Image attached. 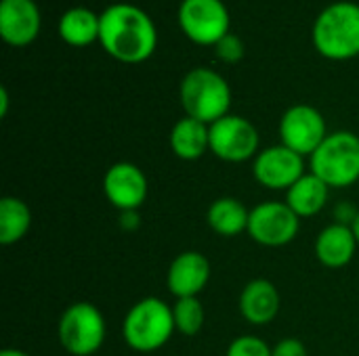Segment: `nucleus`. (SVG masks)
I'll return each mask as SVG.
<instances>
[{"instance_id": "1", "label": "nucleus", "mask_w": 359, "mask_h": 356, "mask_svg": "<svg viewBox=\"0 0 359 356\" xmlns=\"http://www.w3.org/2000/svg\"><path fill=\"white\" fill-rule=\"evenodd\" d=\"M99 42L116 61L137 65L154 55L158 29L143 8L118 2L107 6L99 17Z\"/></svg>"}, {"instance_id": "2", "label": "nucleus", "mask_w": 359, "mask_h": 356, "mask_svg": "<svg viewBox=\"0 0 359 356\" xmlns=\"http://www.w3.org/2000/svg\"><path fill=\"white\" fill-rule=\"evenodd\" d=\"M316 50L332 61H347L359 55V4L334 2L326 6L311 29Z\"/></svg>"}, {"instance_id": "3", "label": "nucleus", "mask_w": 359, "mask_h": 356, "mask_svg": "<svg viewBox=\"0 0 359 356\" xmlns=\"http://www.w3.org/2000/svg\"><path fill=\"white\" fill-rule=\"evenodd\" d=\"M179 99L185 109V115L210 126L229 113L231 88L219 71L208 67H196L181 80Z\"/></svg>"}, {"instance_id": "4", "label": "nucleus", "mask_w": 359, "mask_h": 356, "mask_svg": "<svg viewBox=\"0 0 359 356\" xmlns=\"http://www.w3.org/2000/svg\"><path fill=\"white\" fill-rule=\"evenodd\" d=\"M172 308L160 298H143L137 302L122 325L126 344L137 353H154L162 348L175 334Z\"/></svg>"}, {"instance_id": "5", "label": "nucleus", "mask_w": 359, "mask_h": 356, "mask_svg": "<svg viewBox=\"0 0 359 356\" xmlns=\"http://www.w3.org/2000/svg\"><path fill=\"white\" fill-rule=\"evenodd\" d=\"M311 174L322 178L330 189H345L359 180V136L339 130L311 155Z\"/></svg>"}, {"instance_id": "6", "label": "nucleus", "mask_w": 359, "mask_h": 356, "mask_svg": "<svg viewBox=\"0 0 359 356\" xmlns=\"http://www.w3.org/2000/svg\"><path fill=\"white\" fill-rule=\"evenodd\" d=\"M59 342L74 356L95 355L105 342V319L90 302L72 304L59 321Z\"/></svg>"}, {"instance_id": "7", "label": "nucleus", "mask_w": 359, "mask_h": 356, "mask_svg": "<svg viewBox=\"0 0 359 356\" xmlns=\"http://www.w3.org/2000/svg\"><path fill=\"white\" fill-rule=\"evenodd\" d=\"M179 27L196 44L215 46L229 34V10L223 0H183L179 4Z\"/></svg>"}, {"instance_id": "8", "label": "nucleus", "mask_w": 359, "mask_h": 356, "mask_svg": "<svg viewBox=\"0 0 359 356\" xmlns=\"http://www.w3.org/2000/svg\"><path fill=\"white\" fill-rule=\"evenodd\" d=\"M301 227V218L286 201H263L250 210L248 235L267 248H282L290 243Z\"/></svg>"}, {"instance_id": "9", "label": "nucleus", "mask_w": 359, "mask_h": 356, "mask_svg": "<svg viewBox=\"0 0 359 356\" xmlns=\"http://www.w3.org/2000/svg\"><path fill=\"white\" fill-rule=\"evenodd\" d=\"M326 120L311 105H292L284 111L280 120V138L282 145L292 149L299 155H313L316 149L326 141Z\"/></svg>"}, {"instance_id": "10", "label": "nucleus", "mask_w": 359, "mask_h": 356, "mask_svg": "<svg viewBox=\"0 0 359 356\" xmlns=\"http://www.w3.org/2000/svg\"><path fill=\"white\" fill-rule=\"evenodd\" d=\"M259 132L242 115L227 113L225 118L210 124V151L223 162H246L257 157Z\"/></svg>"}, {"instance_id": "11", "label": "nucleus", "mask_w": 359, "mask_h": 356, "mask_svg": "<svg viewBox=\"0 0 359 356\" xmlns=\"http://www.w3.org/2000/svg\"><path fill=\"white\" fill-rule=\"evenodd\" d=\"M252 172L259 185L273 191H288L301 176H305V159L284 145H276L257 153Z\"/></svg>"}, {"instance_id": "12", "label": "nucleus", "mask_w": 359, "mask_h": 356, "mask_svg": "<svg viewBox=\"0 0 359 356\" xmlns=\"http://www.w3.org/2000/svg\"><path fill=\"white\" fill-rule=\"evenodd\" d=\"M103 191L107 201L120 212H137L147 199V178L139 166L118 162L105 172Z\"/></svg>"}, {"instance_id": "13", "label": "nucleus", "mask_w": 359, "mask_h": 356, "mask_svg": "<svg viewBox=\"0 0 359 356\" xmlns=\"http://www.w3.org/2000/svg\"><path fill=\"white\" fill-rule=\"evenodd\" d=\"M42 17L34 0H0V36L11 46H27L40 34Z\"/></svg>"}, {"instance_id": "14", "label": "nucleus", "mask_w": 359, "mask_h": 356, "mask_svg": "<svg viewBox=\"0 0 359 356\" xmlns=\"http://www.w3.org/2000/svg\"><path fill=\"white\" fill-rule=\"evenodd\" d=\"M210 279V262L200 252H183L179 254L166 275V283L170 294L179 298H198L200 292H204L206 283Z\"/></svg>"}, {"instance_id": "15", "label": "nucleus", "mask_w": 359, "mask_h": 356, "mask_svg": "<svg viewBox=\"0 0 359 356\" xmlns=\"http://www.w3.org/2000/svg\"><path fill=\"white\" fill-rule=\"evenodd\" d=\"M358 250L355 233L349 225L337 222L326 227L316 239V256L328 269L347 266Z\"/></svg>"}, {"instance_id": "16", "label": "nucleus", "mask_w": 359, "mask_h": 356, "mask_svg": "<svg viewBox=\"0 0 359 356\" xmlns=\"http://www.w3.org/2000/svg\"><path fill=\"white\" fill-rule=\"evenodd\" d=\"M240 313L250 325H267L280 313V294L267 279L246 283L240 296Z\"/></svg>"}, {"instance_id": "17", "label": "nucleus", "mask_w": 359, "mask_h": 356, "mask_svg": "<svg viewBox=\"0 0 359 356\" xmlns=\"http://www.w3.org/2000/svg\"><path fill=\"white\" fill-rule=\"evenodd\" d=\"M170 149L179 159H200L210 149V126L189 115L181 118L170 130Z\"/></svg>"}, {"instance_id": "18", "label": "nucleus", "mask_w": 359, "mask_h": 356, "mask_svg": "<svg viewBox=\"0 0 359 356\" xmlns=\"http://www.w3.org/2000/svg\"><path fill=\"white\" fill-rule=\"evenodd\" d=\"M328 193L330 187L322 178H318L316 174H305L286 191V204L299 218H309L324 210Z\"/></svg>"}, {"instance_id": "19", "label": "nucleus", "mask_w": 359, "mask_h": 356, "mask_svg": "<svg viewBox=\"0 0 359 356\" xmlns=\"http://www.w3.org/2000/svg\"><path fill=\"white\" fill-rule=\"evenodd\" d=\"M99 17L86 6L67 8L59 19V36L69 46L82 48L99 40Z\"/></svg>"}, {"instance_id": "20", "label": "nucleus", "mask_w": 359, "mask_h": 356, "mask_svg": "<svg viewBox=\"0 0 359 356\" xmlns=\"http://www.w3.org/2000/svg\"><path fill=\"white\" fill-rule=\"evenodd\" d=\"M208 225L217 235L223 237H236L244 231H248V218L250 210L244 208L240 199L233 197H221L215 199L208 208Z\"/></svg>"}, {"instance_id": "21", "label": "nucleus", "mask_w": 359, "mask_h": 356, "mask_svg": "<svg viewBox=\"0 0 359 356\" xmlns=\"http://www.w3.org/2000/svg\"><path fill=\"white\" fill-rule=\"evenodd\" d=\"M32 227V212L19 197H4L0 201V243L13 245L25 237Z\"/></svg>"}, {"instance_id": "22", "label": "nucleus", "mask_w": 359, "mask_h": 356, "mask_svg": "<svg viewBox=\"0 0 359 356\" xmlns=\"http://www.w3.org/2000/svg\"><path fill=\"white\" fill-rule=\"evenodd\" d=\"M175 327L179 334L194 338L204 325V308L198 298H179L172 306Z\"/></svg>"}, {"instance_id": "23", "label": "nucleus", "mask_w": 359, "mask_h": 356, "mask_svg": "<svg viewBox=\"0 0 359 356\" xmlns=\"http://www.w3.org/2000/svg\"><path fill=\"white\" fill-rule=\"evenodd\" d=\"M227 356H273V348H269L267 342H263L261 338L242 336L229 344Z\"/></svg>"}, {"instance_id": "24", "label": "nucleus", "mask_w": 359, "mask_h": 356, "mask_svg": "<svg viewBox=\"0 0 359 356\" xmlns=\"http://www.w3.org/2000/svg\"><path fill=\"white\" fill-rule=\"evenodd\" d=\"M215 52L225 63H240L244 59V42L238 36L227 34L223 40L215 44Z\"/></svg>"}, {"instance_id": "25", "label": "nucleus", "mask_w": 359, "mask_h": 356, "mask_svg": "<svg viewBox=\"0 0 359 356\" xmlns=\"http://www.w3.org/2000/svg\"><path fill=\"white\" fill-rule=\"evenodd\" d=\"M273 356H307V348L297 338H286L273 346Z\"/></svg>"}, {"instance_id": "26", "label": "nucleus", "mask_w": 359, "mask_h": 356, "mask_svg": "<svg viewBox=\"0 0 359 356\" xmlns=\"http://www.w3.org/2000/svg\"><path fill=\"white\" fill-rule=\"evenodd\" d=\"M8 113V90L2 86L0 88V118H4Z\"/></svg>"}, {"instance_id": "27", "label": "nucleus", "mask_w": 359, "mask_h": 356, "mask_svg": "<svg viewBox=\"0 0 359 356\" xmlns=\"http://www.w3.org/2000/svg\"><path fill=\"white\" fill-rule=\"evenodd\" d=\"M0 356H29V355H25L23 350H17V348H6V350H2V353H0Z\"/></svg>"}, {"instance_id": "28", "label": "nucleus", "mask_w": 359, "mask_h": 356, "mask_svg": "<svg viewBox=\"0 0 359 356\" xmlns=\"http://www.w3.org/2000/svg\"><path fill=\"white\" fill-rule=\"evenodd\" d=\"M351 229H353V233H355V239H358V245H359V214L353 218V225H351Z\"/></svg>"}]
</instances>
